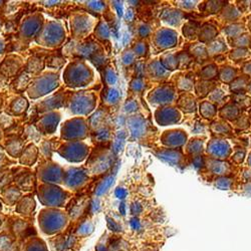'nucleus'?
<instances>
[{
  "instance_id": "1",
  "label": "nucleus",
  "mask_w": 251,
  "mask_h": 251,
  "mask_svg": "<svg viewBox=\"0 0 251 251\" xmlns=\"http://www.w3.org/2000/svg\"><path fill=\"white\" fill-rule=\"evenodd\" d=\"M175 98V90L171 86L157 87L148 95V101L152 105H168L173 103Z\"/></svg>"
},
{
  "instance_id": "2",
  "label": "nucleus",
  "mask_w": 251,
  "mask_h": 251,
  "mask_svg": "<svg viewBox=\"0 0 251 251\" xmlns=\"http://www.w3.org/2000/svg\"><path fill=\"white\" fill-rule=\"evenodd\" d=\"M178 41V35L176 31L169 28H160L156 31L154 36L155 45L159 50H167L173 48Z\"/></svg>"
},
{
  "instance_id": "3",
  "label": "nucleus",
  "mask_w": 251,
  "mask_h": 251,
  "mask_svg": "<svg viewBox=\"0 0 251 251\" xmlns=\"http://www.w3.org/2000/svg\"><path fill=\"white\" fill-rule=\"evenodd\" d=\"M155 119L159 125L168 126L177 124L181 120V114L175 108H160L155 113Z\"/></svg>"
},
{
  "instance_id": "4",
  "label": "nucleus",
  "mask_w": 251,
  "mask_h": 251,
  "mask_svg": "<svg viewBox=\"0 0 251 251\" xmlns=\"http://www.w3.org/2000/svg\"><path fill=\"white\" fill-rule=\"evenodd\" d=\"M207 153L214 159H226L231 153V148L229 143L225 140H211L208 143Z\"/></svg>"
},
{
  "instance_id": "5",
  "label": "nucleus",
  "mask_w": 251,
  "mask_h": 251,
  "mask_svg": "<svg viewBox=\"0 0 251 251\" xmlns=\"http://www.w3.org/2000/svg\"><path fill=\"white\" fill-rule=\"evenodd\" d=\"M187 134L183 130H171L164 132L162 136V143L165 146L176 148L183 146L186 143Z\"/></svg>"
},
{
  "instance_id": "6",
  "label": "nucleus",
  "mask_w": 251,
  "mask_h": 251,
  "mask_svg": "<svg viewBox=\"0 0 251 251\" xmlns=\"http://www.w3.org/2000/svg\"><path fill=\"white\" fill-rule=\"evenodd\" d=\"M128 128L134 139H140L144 137L148 132L149 125L147 124L146 119L140 116H133L128 120Z\"/></svg>"
},
{
  "instance_id": "7",
  "label": "nucleus",
  "mask_w": 251,
  "mask_h": 251,
  "mask_svg": "<svg viewBox=\"0 0 251 251\" xmlns=\"http://www.w3.org/2000/svg\"><path fill=\"white\" fill-rule=\"evenodd\" d=\"M183 18L184 15L182 11L173 8L164 10L163 13L160 15L161 20L171 26H179Z\"/></svg>"
},
{
  "instance_id": "8",
  "label": "nucleus",
  "mask_w": 251,
  "mask_h": 251,
  "mask_svg": "<svg viewBox=\"0 0 251 251\" xmlns=\"http://www.w3.org/2000/svg\"><path fill=\"white\" fill-rule=\"evenodd\" d=\"M158 158L161 159L162 161L171 164V165H179L182 160H183V155L179 151H174V150H169V149H164L160 150L159 153H157Z\"/></svg>"
},
{
  "instance_id": "9",
  "label": "nucleus",
  "mask_w": 251,
  "mask_h": 251,
  "mask_svg": "<svg viewBox=\"0 0 251 251\" xmlns=\"http://www.w3.org/2000/svg\"><path fill=\"white\" fill-rule=\"evenodd\" d=\"M146 72L150 77L154 78V80H162V78L167 77L169 74L159 60H154L147 68L145 67V72Z\"/></svg>"
},
{
  "instance_id": "10",
  "label": "nucleus",
  "mask_w": 251,
  "mask_h": 251,
  "mask_svg": "<svg viewBox=\"0 0 251 251\" xmlns=\"http://www.w3.org/2000/svg\"><path fill=\"white\" fill-rule=\"evenodd\" d=\"M177 106L185 113H194L196 111V101L190 93L181 95L177 101Z\"/></svg>"
},
{
  "instance_id": "11",
  "label": "nucleus",
  "mask_w": 251,
  "mask_h": 251,
  "mask_svg": "<svg viewBox=\"0 0 251 251\" xmlns=\"http://www.w3.org/2000/svg\"><path fill=\"white\" fill-rule=\"evenodd\" d=\"M218 35L217 28L209 23H205L202 27H200V31L198 34V38L201 42H211L216 38Z\"/></svg>"
},
{
  "instance_id": "12",
  "label": "nucleus",
  "mask_w": 251,
  "mask_h": 251,
  "mask_svg": "<svg viewBox=\"0 0 251 251\" xmlns=\"http://www.w3.org/2000/svg\"><path fill=\"white\" fill-rule=\"evenodd\" d=\"M208 56H215L220 54H223L227 51V45L225 40L222 37H218L209 42V45L206 48Z\"/></svg>"
},
{
  "instance_id": "13",
  "label": "nucleus",
  "mask_w": 251,
  "mask_h": 251,
  "mask_svg": "<svg viewBox=\"0 0 251 251\" xmlns=\"http://www.w3.org/2000/svg\"><path fill=\"white\" fill-rule=\"evenodd\" d=\"M249 81H250V77L247 75L237 76L233 82H231L230 90L234 92L235 95H244L246 92V89Z\"/></svg>"
},
{
  "instance_id": "14",
  "label": "nucleus",
  "mask_w": 251,
  "mask_h": 251,
  "mask_svg": "<svg viewBox=\"0 0 251 251\" xmlns=\"http://www.w3.org/2000/svg\"><path fill=\"white\" fill-rule=\"evenodd\" d=\"M220 116L223 119L234 122L240 116V109L235 106L233 103L226 104L220 111Z\"/></svg>"
},
{
  "instance_id": "15",
  "label": "nucleus",
  "mask_w": 251,
  "mask_h": 251,
  "mask_svg": "<svg viewBox=\"0 0 251 251\" xmlns=\"http://www.w3.org/2000/svg\"><path fill=\"white\" fill-rule=\"evenodd\" d=\"M224 34L229 39H234L245 34V27L240 23H232L225 27Z\"/></svg>"
},
{
  "instance_id": "16",
  "label": "nucleus",
  "mask_w": 251,
  "mask_h": 251,
  "mask_svg": "<svg viewBox=\"0 0 251 251\" xmlns=\"http://www.w3.org/2000/svg\"><path fill=\"white\" fill-rule=\"evenodd\" d=\"M159 61L161 62V65L164 67L166 71H173L178 69L176 54H164Z\"/></svg>"
},
{
  "instance_id": "17",
  "label": "nucleus",
  "mask_w": 251,
  "mask_h": 251,
  "mask_svg": "<svg viewBox=\"0 0 251 251\" xmlns=\"http://www.w3.org/2000/svg\"><path fill=\"white\" fill-rule=\"evenodd\" d=\"M209 169L213 174H218L220 175V177H223L224 175L229 173L230 166L229 164L222 161H211Z\"/></svg>"
},
{
  "instance_id": "18",
  "label": "nucleus",
  "mask_w": 251,
  "mask_h": 251,
  "mask_svg": "<svg viewBox=\"0 0 251 251\" xmlns=\"http://www.w3.org/2000/svg\"><path fill=\"white\" fill-rule=\"evenodd\" d=\"M215 89V86L213 83L209 81H202L195 85V90L199 98H204L210 93Z\"/></svg>"
},
{
  "instance_id": "19",
  "label": "nucleus",
  "mask_w": 251,
  "mask_h": 251,
  "mask_svg": "<svg viewBox=\"0 0 251 251\" xmlns=\"http://www.w3.org/2000/svg\"><path fill=\"white\" fill-rule=\"evenodd\" d=\"M210 130L217 135L220 136H225V135H230L232 133V129L230 126L223 121H219V122H215L211 125Z\"/></svg>"
},
{
  "instance_id": "20",
  "label": "nucleus",
  "mask_w": 251,
  "mask_h": 251,
  "mask_svg": "<svg viewBox=\"0 0 251 251\" xmlns=\"http://www.w3.org/2000/svg\"><path fill=\"white\" fill-rule=\"evenodd\" d=\"M221 17L227 22H232L238 19L240 17V11L232 5H228L221 10Z\"/></svg>"
},
{
  "instance_id": "21",
  "label": "nucleus",
  "mask_w": 251,
  "mask_h": 251,
  "mask_svg": "<svg viewBox=\"0 0 251 251\" xmlns=\"http://www.w3.org/2000/svg\"><path fill=\"white\" fill-rule=\"evenodd\" d=\"M200 115L205 119H212L216 115V108L208 101H204L199 107Z\"/></svg>"
},
{
  "instance_id": "22",
  "label": "nucleus",
  "mask_w": 251,
  "mask_h": 251,
  "mask_svg": "<svg viewBox=\"0 0 251 251\" xmlns=\"http://www.w3.org/2000/svg\"><path fill=\"white\" fill-rule=\"evenodd\" d=\"M190 53H191V56L199 61L205 60L208 57L206 46H204L200 43H196L195 45H192L190 49Z\"/></svg>"
},
{
  "instance_id": "23",
  "label": "nucleus",
  "mask_w": 251,
  "mask_h": 251,
  "mask_svg": "<svg viewBox=\"0 0 251 251\" xmlns=\"http://www.w3.org/2000/svg\"><path fill=\"white\" fill-rule=\"evenodd\" d=\"M200 28V25L197 22H187L183 26V35L188 39H194L198 36V29Z\"/></svg>"
},
{
  "instance_id": "24",
  "label": "nucleus",
  "mask_w": 251,
  "mask_h": 251,
  "mask_svg": "<svg viewBox=\"0 0 251 251\" xmlns=\"http://www.w3.org/2000/svg\"><path fill=\"white\" fill-rule=\"evenodd\" d=\"M219 77L223 83H231L237 77V71L231 67L222 68L219 73Z\"/></svg>"
},
{
  "instance_id": "25",
  "label": "nucleus",
  "mask_w": 251,
  "mask_h": 251,
  "mask_svg": "<svg viewBox=\"0 0 251 251\" xmlns=\"http://www.w3.org/2000/svg\"><path fill=\"white\" fill-rule=\"evenodd\" d=\"M230 43L232 46H235L237 49L251 48V36L247 34H244L236 38L230 39Z\"/></svg>"
},
{
  "instance_id": "26",
  "label": "nucleus",
  "mask_w": 251,
  "mask_h": 251,
  "mask_svg": "<svg viewBox=\"0 0 251 251\" xmlns=\"http://www.w3.org/2000/svg\"><path fill=\"white\" fill-rule=\"evenodd\" d=\"M203 139L200 138H194L192 139L187 145V153L190 155H198L203 150Z\"/></svg>"
},
{
  "instance_id": "27",
  "label": "nucleus",
  "mask_w": 251,
  "mask_h": 251,
  "mask_svg": "<svg viewBox=\"0 0 251 251\" xmlns=\"http://www.w3.org/2000/svg\"><path fill=\"white\" fill-rule=\"evenodd\" d=\"M176 87L180 90H189L194 87V82L189 75H180L177 80Z\"/></svg>"
},
{
  "instance_id": "28",
  "label": "nucleus",
  "mask_w": 251,
  "mask_h": 251,
  "mask_svg": "<svg viewBox=\"0 0 251 251\" xmlns=\"http://www.w3.org/2000/svg\"><path fill=\"white\" fill-rule=\"evenodd\" d=\"M218 74V69L215 65H209L205 68H203L200 72L199 75L204 81H211Z\"/></svg>"
},
{
  "instance_id": "29",
  "label": "nucleus",
  "mask_w": 251,
  "mask_h": 251,
  "mask_svg": "<svg viewBox=\"0 0 251 251\" xmlns=\"http://www.w3.org/2000/svg\"><path fill=\"white\" fill-rule=\"evenodd\" d=\"M176 57H177V62H178V69H180V70H184V69L188 68V66H189L192 61V56L189 54L184 53V52L176 54Z\"/></svg>"
},
{
  "instance_id": "30",
  "label": "nucleus",
  "mask_w": 251,
  "mask_h": 251,
  "mask_svg": "<svg viewBox=\"0 0 251 251\" xmlns=\"http://www.w3.org/2000/svg\"><path fill=\"white\" fill-rule=\"evenodd\" d=\"M133 53L135 54L136 57H144L147 55L149 48H148V44L145 41H138L135 43V45L133 46Z\"/></svg>"
},
{
  "instance_id": "31",
  "label": "nucleus",
  "mask_w": 251,
  "mask_h": 251,
  "mask_svg": "<svg viewBox=\"0 0 251 251\" xmlns=\"http://www.w3.org/2000/svg\"><path fill=\"white\" fill-rule=\"evenodd\" d=\"M130 90L134 93H141L146 90V84L142 77H135L130 84Z\"/></svg>"
},
{
  "instance_id": "32",
  "label": "nucleus",
  "mask_w": 251,
  "mask_h": 251,
  "mask_svg": "<svg viewBox=\"0 0 251 251\" xmlns=\"http://www.w3.org/2000/svg\"><path fill=\"white\" fill-rule=\"evenodd\" d=\"M250 55V52L246 49H236L229 54V58L234 61L246 59Z\"/></svg>"
},
{
  "instance_id": "33",
  "label": "nucleus",
  "mask_w": 251,
  "mask_h": 251,
  "mask_svg": "<svg viewBox=\"0 0 251 251\" xmlns=\"http://www.w3.org/2000/svg\"><path fill=\"white\" fill-rule=\"evenodd\" d=\"M239 109L240 108H245L251 107V100L249 97L245 95H235L234 96V103Z\"/></svg>"
},
{
  "instance_id": "34",
  "label": "nucleus",
  "mask_w": 251,
  "mask_h": 251,
  "mask_svg": "<svg viewBox=\"0 0 251 251\" xmlns=\"http://www.w3.org/2000/svg\"><path fill=\"white\" fill-rule=\"evenodd\" d=\"M224 96H225V93H224V91L222 90L215 88L210 92V95L208 96V99H209L208 102H210L211 104L212 103L213 104H220L222 102V100L224 99Z\"/></svg>"
},
{
  "instance_id": "35",
  "label": "nucleus",
  "mask_w": 251,
  "mask_h": 251,
  "mask_svg": "<svg viewBox=\"0 0 251 251\" xmlns=\"http://www.w3.org/2000/svg\"><path fill=\"white\" fill-rule=\"evenodd\" d=\"M232 184H233V180L228 177H225V176L217 178L216 182H215V186L221 190L230 189V188L232 187Z\"/></svg>"
},
{
  "instance_id": "36",
  "label": "nucleus",
  "mask_w": 251,
  "mask_h": 251,
  "mask_svg": "<svg viewBox=\"0 0 251 251\" xmlns=\"http://www.w3.org/2000/svg\"><path fill=\"white\" fill-rule=\"evenodd\" d=\"M223 3L222 1H210L205 4V11L212 14V13H218L223 9Z\"/></svg>"
},
{
  "instance_id": "37",
  "label": "nucleus",
  "mask_w": 251,
  "mask_h": 251,
  "mask_svg": "<svg viewBox=\"0 0 251 251\" xmlns=\"http://www.w3.org/2000/svg\"><path fill=\"white\" fill-rule=\"evenodd\" d=\"M114 180H115L114 176H109L106 180H104V182L99 186V188L97 189V192H96L97 195L104 194L108 189V188L112 186V184L114 183Z\"/></svg>"
},
{
  "instance_id": "38",
  "label": "nucleus",
  "mask_w": 251,
  "mask_h": 251,
  "mask_svg": "<svg viewBox=\"0 0 251 251\" xmlns=\"http://www.w3.org/2000/svg\"><path fill=\"white\" fill-rule=\"evenodd\" d=\"M234 122H235V127L241 130L247 129L250 126L249 118H247L245 115H240Z\"/></svg>"
},
{
  "instance_id": "39",
  "label": "nucleus",
  "mask_w": 251,
  "mask_h": 251,
  "mask_svg": "<svg viewBox=\"0 0 251 251\" xmlns=\"http://www.w3.org/2000/svg\"><path fill=\"white\" fill-rule=\"evenodd\" d=\"M152 34V28L147 23L140 24L138 27V36L141 38H146Z\"/></svg>"
},
{
  "instance_id": "40",
  "label": "nucleus",
  "mask_w": 251,
  "mask_h": 251,
  "mask_svg": "<svg viewBox=\"0 0 251 251\" xmlns=\"http://www.w3.org/2000/svg\"><path fill=\"white\" fill-rule=\"evenodd\" d=\"M106 100L108 103L109 104H116L119 102L120 100V93L118 90H108V92L106 93Z\"/></svg>"
},
{
  "instance_id": "41",
  "label": "nucleus",
  "mask_w": 251,
  "mask_h": 251,
  "mask_svg": "<svg viewBox=\"0 0 251 251\" xmlns=\"http://www.w3.org/2000/svg\"><path fill=\"white\" fill-rule=\"evenodd\" d=\"M122 59H123V64L126 67H130L131 65H133L134 62H135L136 55L133 53V51H127V52H125V54H123Z\"/></svg>"
},
{
  "instance_id": "42",
  "label": "nucleus",
  "mask_w": 251,
  "mask_h": 251,
  "mask_svg": "<svg viewBox=\"0 0 251 251\" xmlns=\"http://www.w3.org/2000/svg\"><path fill=\"white\" fill-rule=\"evenodd\" d=\"M125 139H126V134L125 132H120L115 140L114 142V151L116 153H118L120 150H122L124 143H125Z\"/></svg>"
},
{
  "instance_id": "43",
  "label": "nucleus",
  "mask_w": 251,
  "mask_h": 251,
  "mask_svg": "<svg viewBox=\"0 0 251 251\" xmlns=\"http://www.w3.org/2000/svg\"><path fill=\"white\" fill-rule=\"evenodd\" d=\"M138 108H139L138 102L136 100H134V99L128 100L127 102H126L125 106H124L125 111L127 112V113H136L138 111Z\"/></svg>"
},
{
  "instance_id": "44",
  "label": "nucleus",
  "mask_w": 251,
  "mask_h": 251,
  "mask_svg": "<svg viewBox=\"0 0 251 251\" xmlns=\"http://www.w3.org/2000/svg\"><path fill=\"white\" fill-rule=\"evenodd\" d=\"M245 155H246V151H245V150H242V151H241V150H236V151H235L234 155L232 156V160H233L235 163L240 164V163L243 162Z\"/></svg>"
},
{
  "instance_id": "45",
  "label": "nucleus",
  "mask_w": 251,
  "mask_h": 251,
  "mask_svg": "<svg viewBox=\"0 0 251 251\" xmlns=\"http://www.w3.org/2000/svg\"><path fill=\"white\" fill-rule=\"evenodd\" d=\"M142 211H143V206L141 205L140 203H138V202L132 203V205H131V212H132V214L139 215V214L142 213Z\"/></svg>"
},
{
  "instance_id": "46",
  "label": "nucleus",
  "mask_w": 251,
  "mask_h": 251,
  "mask_svg": "<svg viewBox=\"0 0 251 251\" xmlns=\"http://www.w3.org/2000/svg\"><path fill=\"white\" fill-rule=\"evenodd\" d=\"M106 78H107L108 84H109V85L115 84L116 81H117V76H116V74L113 71H108L107 72V77Z\"/></svg>"
},
{
  "instance_id": "47",
  "label": "nucleus",
  "mask_w": 251,
  "mask_h": 251,
  "mask_svg": "<svg viewBox=\"0 0 251 251\" xmlns=\"http://www.w3.org/2000/svg\"><path fill=\"white\" fill-rule=\"evenodd\" d=\"M115 194H116V196H117L118 198H120V199H125L126 197H127V195H128V191L126 190L125 188L119 187V188H117V190H116Z\"/></svg>"
},
{
  "instance_id": "48",
  "label": "nucleus",
  "mask_w": 251,
  "mask_h": 251,
  "mask_svg": "<svg viewBox=\"0 0 251 251\" xmlns=\"http://www.w3.org/2000/svg\"><path fill=\"white\" fill-rule=\"evenodd\" d=\"M108 228L111 230H114V231H120L121 230V226L119 224H117L114 220H112V219L108 218Z\"/></svg>"
},
{
  "instance_id": "49",
  "label": "nucleus",
  "mask_w": 251,
  "mask_h": 251,
  "mask_svg": "<svg viewBox=\"0 0 251 251\" xmlns=\"http://www.w3.org/2000/svg\"><path fill=\"white\" fill-rule=\"evenodd\" d=\"M180 3H182V4H180L179 6L180 7H182V8H185V9H192V8H194L195 6H196V1H181Z\"/></svg>"
},
{
  "instance_id": "50",
  "label": "nucleus",
  "mask_w": 251,
  "mask_h": 251,
  "mask_svg": "<svg viewBox=\"0 0 251 251\" xmlns=\"http://www.w3.org/2000/svg\"><path fill=\"white\" fill-rule=\"evenodd\" d=\"M130 225H131V227H132L134 230H136V231H137V230H140V229H141V226H142V224H141L140 220H139V219H137V218L131 219Z\"/></svg>"
},
{
  "instance_id": "51",
  "label": "nucleus",
  "mask_w": 251,
  "mask_h": 251,
  "mask_svg": "<svg viewBox=\"0 0 251 251\" xmlns=\"http://www.w3.org/2000/svg\"><path fill=\"white\" fill-rule=\"evenodd\" d=\"M242 71H243V72L245 73V75H247V76H249V77L251 76V61L245 62L243 68H242Z\"/></svg>"
},
{
  "instance_id": "52",
  "label": "nucleus",
  "mask_w": 251,
  "mask_h": 251,
  "mask_svg": "<svg viewBox=\"0 0 251 251\" xmlns=\"http://www.w3.org/2000/svg\"><path fill=\"white\" fill-rule=\"evenodd\" d=\"M134 18H135V13H134V11L131 10V9L128 10L127 13H126V15H125L126 20L129 21V22H132L133 19H134Z\"/></svg>"
},
{
  "instance_id": "53",
  "label": "nucleus",
  "mask_w": 251,
  "mask_h": 251,
  "mask_svg": "<svg viewBox=\"0 0 251 251\" xmlns=\"http://www.w3.org/2000/svg\"><path fill=\"white\" fill-rule=\"evenodd\" d=\"M114 3H115L114 6L116 7L118 14L120 15V17H122V15H123V5H122V2H114Z\"/></svg>"
},
{
  "instance_id": "54",
  "label": "nucleus",
  "mask_w": 251,
  "mask_h": 251,
  "mask_svg": "<svg viewBox=\"0 0 251 251\" xmlns=\"http://www.w3.org/2000/svg\"><path fill=\"white\" fill-rule=\"evenodd\" d=\"M130 40H131V36H130V35H129V34H125L124 38H123V42H124V44H125V45H127V43H129V42H130Z\"/></svg>"
},
{
  "instance_id": "55",
  "label": "nucleus",
  "mask_w": 251,
  "mask_h": 251,
  "mask_svg": "<svg viewBox=\"0 0 251 251\" xmlns=\"http://www.w3.org/2000/svg\"><path fill=\"white\" fill-rule=\"evenodd\" d=\"M120 212L122 213V215H125V214H126V205H125L124 203L121 204V206H120Z\"/></svg>"
},
{
  "instance_id": "56",
  "label": "nucleus",
  "mask_w": 251,
  "mask_h": 251,
  "mask_svg": "<svg viewBox=\"0 0 251 251\" xmlns=\"http://www.w3.org/2000/svg\"><path fill=\"white\" fill-rule=\"evenodd\" d=\"M245 191L247 192L248 195L251 196V183H250V184H247V185L245 186Z\"/></svg>"
},
{
  "instance_id": "57",
  "label": "nucleus",
  "mask_w": 251,
  "mask_h": 251,
  "mask_svg": "<svg viewBox=\"0 0 251 251\" xmlns=\"http://www.w3.org/2000/svg\"><path fill=\"white\" fill-rule=\"evenodd\" d=\"M246 92H248L249 95H251V81H249V83H248V86H247V89H246Z\"/></svg>"
},
{
  "instance_id": "58",
  "label": "nucleus",
  "mask_w": 251,
  "mask_h": 251,
  "mask_svg": "<svg viewBox=\"0 0 251 251\" xmlns=\"http://www.w3.org/2000/svg\"><path fill=\"white\" fill-rule=\"evenodd\" d=\"M248 165L251 167V153L249 154V157H248Z\"/></svg>"
},
{
  "instance_id": "59",
  "label": "nucleus",
  "mask_w": 251,
  "mask_h": 251,
  "mask_svg": "<svg viewBox=\"0 0 251 251\" xmlns=\"http://www.w3.org/2000/svg\"><path fill=\"white\" fill-rule=\"evenodd\" d=\"M248 27L251 29V17H249L248 18Z\"/></svg>"
},
{
  "instance_id": "60",
  "label": "nucleus",
  "mask_w": 251,
  "mask_h": 251,
  "mask_svg": "<svg viewBox=\"0 0 251 251\" xmlns=\"http://www.w3.org/2000/svg\"><path fill=\"white\" fill-rule=\"evenodd\" d=\"M249 121H251V111L249 112Z\"/></svg>"
}]
</instances>
